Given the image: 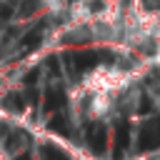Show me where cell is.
Returning <instances> with one entry per match:
<instances>
[{"mask_svg": "<svg viewBox=\"0 0 160 160\" xmlns=\"http://www.w3.org/2000/svg\"><path fill=\"white\" fill-rule=\"evenodd\" d=\"M160 148V118H150L138 135V150L148 152V150H158Z\"/></svg>", "mask_w": 160, "mask_h": 160, "instance_id": "obj_1", "label": "cell"}, {"mask_svg": "<svg viewBox=\"0 0 160 160\" xmlns=\"http://www.w3.org/2000/svg\"><path fill=\"white\" fill-rule=\"evenodd\" d=\"M130 145V125L125 120L115 122V140H112V160H122L125 148Z\"/></svg>", "mask_w": 160, "mask_h": 160, "instance_id": "obj_2", "label": "cell"}, {"mask_svg": "<svg viewBox=\"0 0 160 160\" xmlns=\"http://www.w3.org/2000/svg\"><path fill=\"white\" fill-rule=\"evenodd\" d=\"M88 145H90V150L95 152V155H102L105 152V148H108V130H105V125H92L90 130H88Z\"/></svg>", "mask_w": 160, "mask_h": 160, "instance_id": "obj_3", "label": "cell"}, {"mask_svg": "<svg viewBox=\"0 0 160 160\" xmlns=\"http://www.w3.org/2000/svg\"><path fill=\"white\" fill-rule=\"evenodd\" d=\"M100 52H75V55H68V68H72L75 72H82L88 68L95 65V58Z\"/></svg>", "mask_w": 160, "mask_h": 160, "instance_id": "obj_4", "label": "cell"}, {"mask_svg": "<svg viewBox=\"0 0 160 160\" xmlns=\"http://www.w3.org/2000/svg\"><path fill=\"white\" fill-rule=\"evenodd\" d=\"M62 105H65V92H62L60 88H52V90L45 92V110H48V112L60 110Z\"/></svg>", "mask_w": 160, "mask_h": 160, "instance_id": "obj_5", "label": "cell"}, {"mask_svg": "<svg viewBox=\"0 0 160 160\" xmlns=\"http://www.w3.org/2000/svg\"><path fill=\"white\" fill-rule=\"evenodd\" d=\"M40 38H42V25H38L32 32H28L25 38H22V48H20V52L25 55V52H32L38 45H40Z\"/></svg>", "mask_w": 160, "mask_h": 160, "instance_id": "obj_6", "label": "cell"}, {"mask_svg": "<svg viewBox=\"0 0 160 160\" xmlns=\"http://www.w3.org/2000/svg\"><path fill=\"white\" fill-rule=\"evenodd\" d=\"M2 108L10 110V112H22V110H25V100H22L20 92H8V95L2 98Z\"/></svg>", "mask_w": 160, "mask_h": 160, "instance_id": "obj_7", "label": "cell"}, {"mask_svg": "<svg viewBox=\"0 0 160 160\" xmlns=\"http://www.w3.org/2000/svg\"><path fill=\"white\" fill-rule=\"evenodd\" d=\"M48 130L50 132H58V135H70V128L65 125V118L62 115H55L48 120Z\"/></svg>", "mask_w": 160, "mask_h": 160, "instance_id": "obj_8", "label": "cell"}, {"mask_svg": "<svg viewBox=\"0 0 160 160\" xmlns=\"http://www.w3.org/2000/svg\"><path fill=\"white\" fill-rule=\"evenodd\" d=\"M40 152H42V158H45V160H70V158H68L58 145H42V148H40Z\"/></svg>", "mask_w": 160, "mask_h": 160, "instance_id": "obj_9", "label": "cell"}, {"mask_svg": "<svg viewBox=\"0 0 160 160\" xmlns=\"http://www.w3.org/2000/svg\"><path fill=\"white\" fill-rule=\"evenodd\" d=\"M15 12V0H0V20H10Z\"/></svg>", "mask_w": 160, "mask_h": 160, "instance_id": "obj_10", "label": "cell"}, {"mask_svg": "<svg viewBox=\"0 0 160 160\" xmlns=\"http://www.w3.org/2000/svg\"><path fill=\"white\" fill-rule=\"evenodd\" d=\"M38 75H40V70H38V68H32V70L25 75V85H28V88H32V85L38 82Z\"/></svg>", "mask_w": 160, "mask_h": 160, "instance_id": "obj_11", "label": "cell"}, {"mask_svg": "<svg viewBox=\"0 0 160 160\" xmlns=\"http://www.w3.org/2000/svg\"><path fill=\"white\" fill-rule=\"evenodd\" d=\"M48 68H50V72H52L55 78L60 75V65H58V58H52V55H50V58H48Z\"/></svg>", "mask_w": 160, "mask_h": 160, "instance_id": "obj_12", "label": "cell"}, {"mask_svg": "<svg viewBox=\"0 0 160 160\" xmlns=\"http://www.w3.org/2000/svg\"><path fill=\"white\" fill-rule=\"evenodd\" d=\"M35 8H38V2H30V0H28V2L22 5V10H20V12H22V15H30V12L35 10Z\"/></svg>", "mask_w": 160, "mask_h": 160, "instance_id": "obj_13", "label": "cell"}, {"mask_svg": "<svg viewBox=\"0 0 160 160\" xmlns=\"http://www.w3.org/2000/svg\"><path fill=\"white\" fill-rule=\"evenodd\" d=\"M150 110V102H148V98H142V105H140V112H148Z\"/></svg>", "mask_w": 160, "mask_h": 160, "instance_id": "obj_14", "label": "cell"}, {"mask_svg": "<svg viewBox=\"0 0 160 160\" xmlns=\"http://www.w3.org/2000/svg\"><path fill=\"white\" fill-rule=\"evenodd\" d=\"M15 160H30V152H20V155H18Z\"/></svg>", "mask_w": 160, "mask_h": 160, "instance_id": "obj_15", "label": "cell"}]
</instances>
